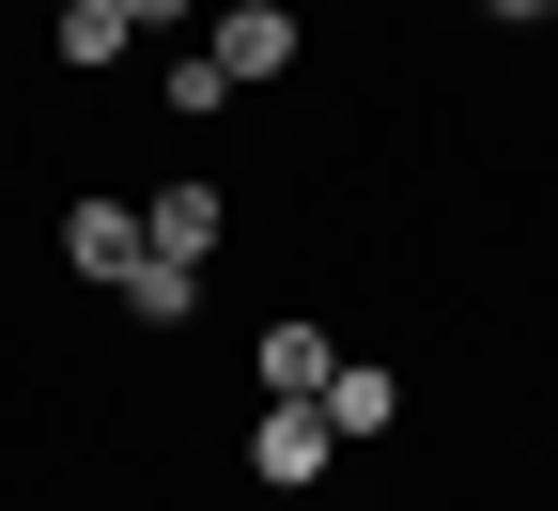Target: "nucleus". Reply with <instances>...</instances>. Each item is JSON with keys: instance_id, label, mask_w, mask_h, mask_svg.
<instances>
[{"instance_id": "nucleus-13", "label": "nucleus", "mask_w": 558, "mask_h": 511, "mask_svg": "<svg viewBox=\"0 0 558 511\" xmlns=\"http://www.w3.org/2000/svg\"><path fill=\"white\" fill-rule=\"evenodd\" d=\"M62 16H94V0H62Z\"/></svg>"}, {"instance_id": "nucleus-7", "label": "nucleus", "mask_w": 558, "mask_h": 511, "mask_svg": "<svg viewBox=\"0 0 558 511\" xmlns=\"http://www.w3.org/2000/svg\"><path fill=\"white\" fill-rule=\"evenodd\" d=\"M124 311H140V326H186V311H202V264H140Z\"/></svg>"}, {"instance_id": "nucleus-8", "label": "nucleus", "mask_w": 558, "mask_h": 511, "mask_svg": "<svg viewBox=\"0 0 558 511\" xmlns=\"http://www.w3.org/2000/svg\"><path fill=\"white\" fill-rule=\"evenodd\" d=\"M47 47H62V62H78V78H109V62H124V47H140V32H124V16H109V0H94V16H62V32H47Z\"/></svg>"}, {"instance_id": "nucleus-4", "label": "nucleus", "mask_w": 558, "mask_h": 511, "mask_svg": "<svg viewBox=\"0 0 558 511\" xmlns=\"http://www.w3.org/2000/svg\"><path fill=\"white\" fill-rule=\"evenodd\" d=\"M62 264H78V279H109V295H124V279L156 264V248H140V202H109V186H94V202H62Z\"/></svg>"}, {"instance_id": "nucleus-11", "label": "nucleus", "mask_w": 558, "mask_h": 511, "mask_svg": "<svg viewBox=\"0 0 558 511\" xmlns=\"http://www.w3.org/2000/svg\"><path fill=\"white\" fill-rule=\"evenodd\" d=\"M481 16H497V32H527V0H481Z\"/></svg>"}, {"instance_id": "nucleus-10", "label": "nucleus", "mask_w": 558, "mask_h": 511, "mask_svg": "<svg viewBox=\"0 0 558 511\" xmlns=\"http://www.w3.org/2000/svg\"><path fill=\"white\" fill-rule=\"evenodd\" d=\"M109 16H124V32H156V47H186V16H202V0H109Z\"/></svg>"}, {"instance_id": "nucleus-1", "label": "nucleus", "mask_w": 558, "mask_h": 511, "mask_svg": "<svg viewBox=\"0 0 558 511\" xmlns=\"http://www.w3.org/2000/svg\"><path fill=\"white\" fill-rule=\"evenodd\" d=\"M202 16H218V32H202V62H218L233 94L295 78V47H311V16H295V0H202Z\"/></svg>"}, {"instance_id": "nucleus-2", "label": "nucleus", "mask_w": 558, "mask_h": 511, "mask_svg": "<svg viewBox=\"0 0 558 511\" xmlns=\"http://www.w3.org/2000/svg\"><path fill=\"white\" fill-rule=\"evenodd\" d=\"M326 465H341L326 403H264V418H248V480H264V496H326Z\"/></svg>"}, {"instance_id": "nucleus-9", "label": "nucleus", "mask_w": 558, "mask_h": 511, "mask_svg": "<svg viewBox=\"0 0 558 511\" xmlns=\"http://www.w3.org/2000/svg\"><path fill=\"white\" fill-rule=\"evenodd\" d=\"M171 109H186V124H218V109H233V78H218L202 47H171Z\"/></svg>"}, {"instance_id": "nucleus-6", "label": "nucleus", "mask_w": 558, "mask_h": 511, "mask_svg": "<svg viewBox=\"0 0 558 511\" xmlns=\"http://www.w3.org/2000/svg\"><path fill=\"white\" fill-rule=\"evenodd\" d=\"M388 418H403V373H388V356H341V373H326V434H341V450H373Z\"/></svg>"}, {"instance_id": "nucleus-3", "label": "nucleus", "mask_w": 558, "mask_h": 511, "mask_svg": "<svg viewBox=\"0 0 558 511\" xmlns=\"http://www.w3.org/2000/svg\"><path fill=\"white\" fill-rule=\"evenodd\" d=\"M218 233H233V186H202V171H171L156 202H140V248H156V264H202Z\"/></svg>"}, {"instance_id": "nucleus-5", "label": "nucleus", "mask_w": 558, "mask_h": 511, "mask_svg": "<svg viewBox=\"0 0 558 511\" xmlns=\"http://www.w3.org/2000/svg\"><path fill=\"white\" fill-rule=\"evenodd\" d=\"M248 373H264V403H326V373H341V341H326L311 311H279V326L248 341Z\"/></svg>"}, {"instance_id": "nucleus-12", "label": "nucleus", "mask_w": 558, "mask_h": 511, "mask_svg": "<svg viewBox=\"0 0 558 511\" xmlns=\"http://www.w3.org/2000/svg\"><path fill=\"white\" fill-rule=\"evenodd\" d=\"M543 16H558V0H527V32H543Z\"/></svg>"}]
</instances>
